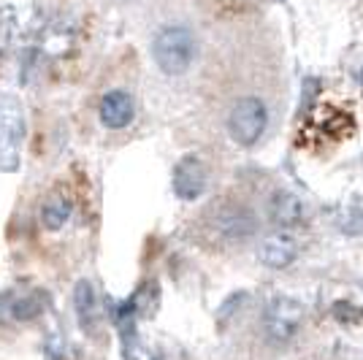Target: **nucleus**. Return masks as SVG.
I'll list each match as a JSON object with an SVG mask.
<instances>
[{"instance_id": "1", "label": "nucleus", "mask_w": 363, "mask_h": 360, "mask_svg": "<svg viewBox=\"0 0 363 360\" xmlns=\"http://www.w3.org/2000/svg\"><path fill=\"white\" fill-rule=\"evenodd\" d=\"M257 230L260 217L252 209V203L239 193L217 196L196 217V239L212 249L242 247L250 239H255Z\"/></svg>"}, {"instance_id": "2", "label": "nucleus", "mask_w": 363, "mask_h": 360, "mask_svg": "<svg viewBox=\"0 0 363 360\" xmlns=\"http://www.w3.org/2000/svg\"><path fill=\"white\" fill-rule=\"evenodd\" d=\"M272 125V103L266 95H242L225 106V133L236 147H255Z\"/></svg>"}, {"instance_id": "6", "label": "nucleus", "mask_w": 363, "mask_h": 360, "mask_svg": "<svg viewBox=\"0 0 363 360\" xmlns=\"http://www.w3.org/2000/svg\"><path fill=\"white\" fill-rule=\"evenodd\" d=\"M266 211H269L274 225H279V227L296 225V223H301V217H303L301 201L293 196V193H288V190L274 193L272 201L266 203Z\"/></svg>"}, {"instance_id": "3", "label": "nucleus", "mask_w": 363, "mask_h": 360, "mask_svg": "<svg viewBox=\"0 0 363 360\" xmlns=\"http://www.w3.org/2000/svg\"><path fill=\"white\" fill-rule=\"evenodd\" d=\"M152 60L166 76H184L198 60V38L187 25H166L152 38Z\"/></svg>"}, {"instance_id": "7", "label": "nucleus", "mask_w": 363, "mask_h": 360, "mask_svg": "<svg viewBox=\"0 0 363 360\" xmlns=\"http://www.w3.org/2000/svg\"><path fill=\"white\" fill-rule=\"evenodd\" d=\"M296 257V241L285 233H272L260 241V260L272 269H285Z\"/></svg>"}, {"instance_id": "9", "label": "nucleus", "mask_w": 363, "mask_h": 360, "mask_svg": "<svg viewBox=\"0 0 363 360\" xmlns=\"http://www.w3.org/2000/svg\"><path fill=\"white\" fill-rule=\"evenodd\" d=\"M71 217V201L62 196V193H52L44 201V209H41V223L46 230H60Z\"/></svg>"}, {"instance_id": "8", "label": "nucleus", "mask_w": 363, "mask_h": 360, "mask_svg": "<svg viewBox=\"0 0 363 360\" xmlns=\"http://www.w3.org/2000/svg\"><path fill=\"white\" fill-rule=\"evenodd\" d=\"M174 187L182 198H196L203 187H206V171L203 165L198 163L196 157H187L177 165V174H174Z\"/></svg>"}, {"instance_id": "4", "label": "nucleus", "mask_w": 363, "mask_h": 360, "mask_svg": "<svg viewBox=\"0 0 363 360\" xmlns=\"http://www.w3.org/2000/svg\"><path fill=\"white\" fill-rule=\"evenodd\" d=\"M303 309L301 303L290 298H274L263 309L260 330H263V342L272 347H285L296 339V333L301 328Z\"/></svg>"}, {"instance_id": "5", "label": "nucleus", "mask_w": 363, "mask_h": 360, "mask_svg": "<svg viewBox=\"0 0 363 360\" xmlns=\"http://www.w3.org/2000/svg\"><path fill=\"white\" fill-rule=\"evenodd\" d=\"M98 114H101V122L111 128V130H122V128H128L133 117H136V103H133V95L125 90H108L104 95V101H101V108H98Z\"/></svg>"}]
</instances>
